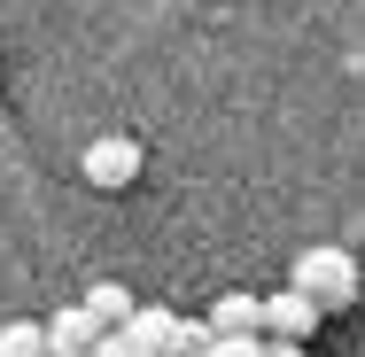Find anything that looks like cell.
I'll use <instances>...</instances> for the list:
<instances>
[{
	"label": "cell",
	"instance_id": "277c9868",
	"mask_svg": "<svg viewBox=\"0 0 365 357\" xmlns=\"http://www.w3.org/2000/svg\"><path fill=\"white\" fill-rule=\"evenodd\" d=\"M319 303L311 295H295V287H280V295H264V342H311L319 334Z\"/></svg>",
	"mask_w": 365,
	"mask_h": 357
},
{
	"label": "cell",
	"instance_id": "7a4b0ae2",
	"mask_svg": "<svg viewBox=\"0 0 365 357\" xmlns=\"http://www.w3.org/2000/svg\"><path fill=\"white\" fill-rule=\"evenodd\" d=\"M117 334H125V350H133V357H187V350H202V342H210L202 326L171 319V311H148V303L117 326Z\"/></svg>",
	"mask_w": 365,
	"mask_h": 357
},
{
	"label": "cell",
	"instance_id": "52a82bcc",
	"mask_svg": "<svg viewBox=\"0 0 365 357\" xmlns=\"http://www.w3.org/2000/svg\"><path fill=\"white\" fill-rule=\"evenodd\" d=\"M86 311H93V326H101V334H117V326H125L140 303H133V295H125L117 280H101V287H86Z\"/></svg>",
	"mask_w": 365,
	"mask_h": 357
},
{
	"label": "cell",
	"instance_id": "9c48e42d",
	"mask_svg": "<svg viewBox=\"0 0 365 357\" xmlns=\"http://www.w3.org/2000/svg\"><path fill=\"white\" fill-rule=\"evenodd\" d=\"M202 357H264V334H218L202 342Z\"/></svg>",
	"mask_w": 365,
	"mask_h": 357
},
{
	"label": "cell",
	"instance_id": "30bf717a",
	"mask_svg": "<svg viewBox=\"0 0 365 357\" xmlns=\"http://www.w3.org/2000/svg\"><path fill=\"white\" fill-rule=\"evenodd\" d=\"M93 357H133V350H125V334H101V342H93Z\"/></svg>",
	"mask_w": 365,
	"mask_h": 357
},
{
	"label": "cell",
	"instance_id": "8fae6325",
	"mask_svg": "<svg viewBox=\"0 0 365 357\" xmlns=\"http://www.w3.org/2000/svg\"><path fill=\"white\" fill-rule=\"evenodd\" d=\"M264 357H303V342H264Z\"/></svg>",
	"mask_w": 365,
	"mask_h": 357
},
{
	"label": "cell",
	"instance_id": "5b68a950",
	"mask_svg": "<svg viewBox=\"0 0 365 357\" xmlns=\"http://www.w3.org/2000/svg\"><path fill=\"white\" fill-rule=\"evenodd\" d=\"M39 326H47V357H93V342H101V326H93L86 303L55 311V319H39Z\"/></svg>",
	"mask_w": 365,
	"mask_h": 357
},
{
	"label": "cell",
	"instance_id": "ba28073f",
	"mask_svg": "<svg viewBox=\"0 0 365 357\" xmlns=\"http://www.w3.org/2000/svg\"><path fill=\"white\" fill-rule=\"evenodd\" d=\"M0 357H47V326H39V319L0 326Z\"/></svg>",
	"mask_w": 365,
	"mask_h": 357
},
{
	"label": "cell",
	"instance_id": "8992f818",
	"mask_svg": "<svg viewBox=\"0 0 365 357\" xmlns=\"http://www.w3.org/2000/svg\"><path fill=\"white\" fill-rule=\"evenodd\" d=\"M202 334H210V342H218V334H264V295H241V287L218 295L210 319H202Z\"/></svg>",
	"mask_w": 365,
	"mask_h": 357
},
{
	"label": "cell",
	"instance_id": "6da1fadb",
	"mask_svg": "<svg viewBox=\"0 0 365 357\" xmlns=\"http://www.w3.org/2000/svg\"><path fill=\"white\" fill-rule=\"evenodd\" d=\"M288 287L311 295L319 311H350V303H358V257H350V249H303Z\"/></svg>",
	"mask_w": 365,
	"mask_h": 357
},
{
	"label": "cell",
	"instance_id": "3957f363",
	"mask_svg": "<svg viewBox=\"0 0 365 357\" xmlns=\"http://www.w3.org/2000/svg\"><path fill=\"white\" fill-rule=\"evenodd\" d=\"M86 187H101V195H125L133 179H140V140H125V133H101V140H86Z\"/></svg>",
	"mask_w": 365,
	"mask_h": 357
}]
</instances>
